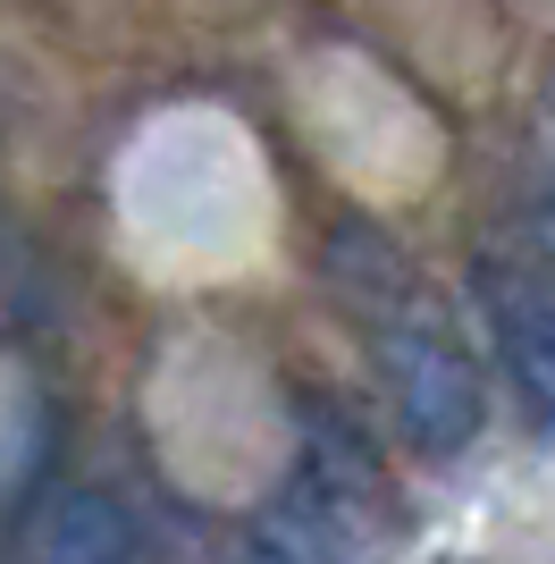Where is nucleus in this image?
Wrapping results in <instances>:
<instances>
[{"mask_svg": "<svg viewBox=\"0 0 555 564\" xmlns=\"http://www.w3.org/2000/svg\"><path fill=\"white\" fill-rule=\"evenodd\" d=\"M328 279H337V295L362 312L370 329H388V321H413V312H421L413 261L395 253L370 219H337V228H328Z\"/></svg>", "mask_w": 555, "mask_h": 564, "instance_id": "20e7f679", "label": "nucleus"}, {"mask_svg": "<svg viewBox=\"0 0 555 564\" xmlns=\"http://www.w3.org/2000/svg\"><path fill=\"white\" fill-rule=\"evenodd\" d=\"M379 522H388V506H362V497L320 489L312 471H295L253 522V564H370Z\"/></svg>", "mask_w": 555, "mask_h": 564, "instance_id": "7ed1b4c3", "label": "nucleus"}, {"mask_svg": "<svg viewBox=\"0 0 555 564\" xmlns=\"http://www.w3.org/2000/svg\"><path fill=\"white\" fill-rule=\"evenodd\" d=\"M135 556H143V540L110 489L51 497L43 531H34V564H135Z\"/></svg>", "mask_w": 555, "mask_h": 564, "instance_id": "39448f33", "label": "nucleus"}, {"mask_svg": "<svg viewBox=\"0 0 555 564\" xmlns=\"http://www.w3.org/2000/svg\"><path fill=\"white\" fill-rule=\"evenodd\" d=\"M480 312L497 329V354L513 371V397L531 422L555 430V261L538 253H488L480 261Z\"/></svg>", "mask_w": 555, "mask_h": 564, "instance_id": "f03ea898", "label": "nucleus"}, {"mask_svg": "<svg viewBox=\"0 0 555 564\" xmlns=\"http://www.w3.org/2000/svg\"><path fill=\"white\" fill-rule=\"evenodd\" d=\"M379 371H388V404L421 455H463L480 438V422H488L480 371H471V354L438 321H421V312L413 321H388L379 329Z\"/></svg>", "mask_w": 555, "mask_h": 564, "instance_id": "f257e3e1", "label": "nucleus"}, {"mask_svg": "<svg viewBox=\"0 0 555 564\" xmlns=\"http://www.w3.org/2000/svg\"><path fill=\"white\" fill-rule=\"evenodd\" d=\"M547 194H555V110H547ZM555 212V203H547Z\"/></svg>", "mask_w": 555, "mask_h": 564, "instance_id": "423d86ee", "label": "nucleus"}, {"mask_svg": "<svg viewBox=\"0 0 555 564\" xmlns=\"http://www.w3.org/2000/svg\"><path fill=\"white\" fill-rule=\"evenodd\" d=\"M446 564H455V556H446Z\"/></svg>", "mask_w": 555, "mask_h": 564, "instance_id": "0eeeda50", "label": "nucleus"}]
</instances>
